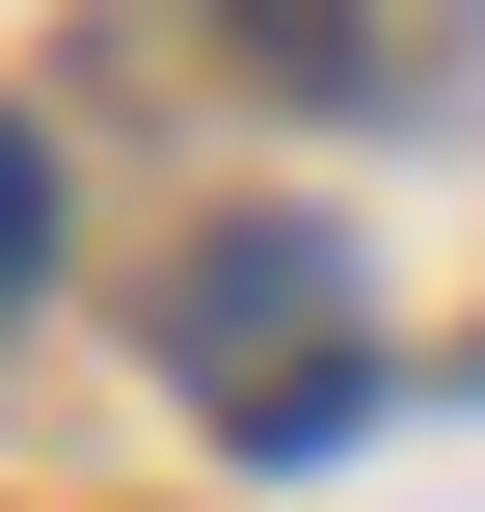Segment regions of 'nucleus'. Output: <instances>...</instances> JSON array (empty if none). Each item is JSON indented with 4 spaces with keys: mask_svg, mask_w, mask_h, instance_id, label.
<instances>
[{
    "mask_svg": "<svg viewBox=\"0 0 485 512\" xmlns=\"http://www.w3.org/2000/svg\"><path fill=\"white\" fill-rule=\"evenodd\" d=\"M189 378H216L243 432H351V297H324V243H216V297H189Z\"/></svg>",
    "mask_w": 485,
    "mask_h": 512,
    "instance_id": "nucleus-1",
    "label": "nucleus"
},
{
    "mask_svg": "<svg viewBox=\"0 0 485 512\" xmlns=\"http://www.w3.org/2000/svg\"><path fill=\"white\" fill-rule=\"evenodd\" d=\"M27 270H54V162L0 135V297H27Z\"/></svg>",
    "mask_w": 485,
    "mask_h": 512,
    "instance_id": "nucleus-2",
    "label": "nucleus"
}]
</instances>
